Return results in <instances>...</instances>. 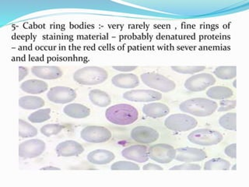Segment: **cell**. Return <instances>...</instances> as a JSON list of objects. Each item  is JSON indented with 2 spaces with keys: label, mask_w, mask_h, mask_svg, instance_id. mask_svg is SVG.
<instances>
[{
  "label": "cell",
  "mask_w": 249,
  "mask_h": 187,
  "mask_svg": "<svg viewBox=\"0 0 249 187\" xmlns=\"http://www.w3.org/2000/svg\"><path fill=\"white\" fill-rule=\"evenodd\" d=\"M63 129H64V127L60 124H47L43 126L40 131H41V134L49 137V136L58 134L59 132H62Z\"/></svg>",
  "instance_id": "33"
},
{
  "label": "cell",
  "mask_w": 249,
  "mask_h": 187,
  "mask_svg": "<svg viewBox=\"0 0 249 187\" xmlns=\"http://www.w3.org/2000/svg\"><path fill=\"white\" fill-rule=\"evenodd\" d=\"M143 170H159L162 171L163 169L162 166H159L158 164L147 163L142 167Z\"/></svg>",
  "instance_id": "38"
},
{
  "label": "cell",
  "mask_w": 249,
  "mask_h": 187,
  "mask_svg": "<svg viewBox=\"0 0 249 187\" xmlns=\"http://www.w3.org/2000/svg\"><path fill=\"white\" fill-rule=\"evenodd\" d=\"M206 96L211 100L230 99L233 97V92L226 86H212L206 91Z\"/></svg>",
  "instance_id": "23"
},
{
  "label": "cell",
  "mask_w": 249,
  "mask_h": 187,
  "mask_svg": "<svg viewBox=\"0 0 249 187\" xmlns=\"http://www.w3.org/2000/svg\"><path fill=\"white\" fill-rule=\"evenodd\" d=\"M31 73L42 80H57L63 75L60 67L56 66H35L31 68Z\"/></svg>",
  "instance_id": "17"
},
{
  "label": "cell",
  "mask_w": 249,
  "mask_h": 187,
  "mask_svg": "<svg viewBox=\"0 0 249 187\" xmlns=\"http://www.w3.org/2000/svg\"><path fill=\"white\" fill-rule=\"evenodd\" d=\"M236 82H237V80H233V88H236Z\"/></svg>",
  "instance_id": "41"
},
{
  "label": "cell",
  "mask_w": 249,
  "mask_h": 187,
  "mask_svg": "<svg viewBox=\"0 0 249 187\" xmlns=\"http://www.w3.org/2000/svg\"><path fill=\"white\" fill-rule=\"evenodd\" d=\"M51 112L50 109H37L28 116V120L32 123H45L51 119Z\"/></svg>",
  "instance_id": "30"
},
{
  "label": "cell",
  "mask_w": 249,
  "mask_h": 187,
  "mask_svg": "<svg viewBox=\"0 0 249 187\" xmlns=\"http://www.w3.org/2000/svg\"><path fill=\"white\" fill-rule=\"evenodd\" d=\"M115 158L113 152L105 149H97L88 154V161L96 166H105L111 163Z\"/></svg>",
  "instance_id": "20"
},
{
  "label": "cell",
  "mask_w": 249,
  "mask_h": 187,
  "mask_svg": "<svg viewBox=\"0 0 249 187\" xmlns=\"http://www.w3.org/2000/svg\"><path fill=\"white\" fill-rule=\"evenodd\" d=\"M122 156L132 162L144 163L149 160L148 148L144 144L131 145L122 150Z\"/></svg>",
  "instance_id": "15"
},
{
  "label": "cell",
  "mask_w": 249,
  "mask_h": 187,
  "mask_svg": "<svg viewBox=\"0 0 249 187\" xmlns=\"http://www.w3.org/2000/svg\"><path fill=\"white\" fill-rule=\"evenodd\" d=\"M231 162L228 160L221 158H215L209 160L204 164V170L206 171H212V170H222L228 171L231 169Z\"/></svg>",
  "instance_id": "26"
},
{
  "label": "cell",
  "mask_w": 249,
  "mask_h": 187,
  "mask_svg": "<svg viewBox=\"0 0 249 187\" xmlns=\"http://www.w3.org/2000/svg\"><path fill=\"white\" fill-rule=\"evenodd\" d=\"M76 92L72 88L65 86H56L47 93L48 99L54 104H70L76 99Z\"/></svg>",
  "instance_id": "11"
},
{
  "label": "cell",
  "mask_w": 249,
  "mask_h": 187,
  "mask_svg": "<svg viewBox=\"0 0 249 187\" xmlns=\"http://www.w3.org/2000/svg\"><path fill=\"white\" fill-rule=\"evenodd\" d=\"M124 100L132 102L150 103L162 99V94L155 90H130L123 95Z\"/></svg>",
  "instance_id": "12"
},
{
  "label": "cell",
  "mask_w": 249,
  "mask_h": 187,
  "mask_svg": "<svg viewBox=\"0 0 249 187\" xmlns=\"http://www.w3.org/2000/svg\"><path fill=\"white\" fill-rule=\"evenodd\" d=\"M202 167L198 164L193 163V162H184L181 165L173 166L169 168L171 171H178V170H201Z\"/></svg>",
  "instance_id": "35"
},
{
  "label": "cell",
  "mask_w": 249,
  "mask_h": 187,
  "mask_svg": "<svg viewBox=\"0 0 249 187\" xmlns=\"http://www.w3.org/2000/svg\"><path fill=\"white\" fill-rule=\"evenodd\" d=\"M164 126L173 132H187L196 128L198 126V121L186 113H177L168 115L164 120Z\"/></svg>",
  "instance_id": "5"
},
{
  "label": "cell",
  "mask_w": 249,
  "mask_h": 187,
  "mask_svg": "<svg viewBox=\"0 0 249 187\" xmlns=\"http://www.w3.org/2000/svg\"><path fill=\"white\" fill-rule=\"evenodd\" d=\"M140 79L136 74L123 73L113 76L111 83L116 88L122 89H132L140 85Z\"/></svg>",
  "instance_id": "18"
},
{
  "label": "cell",
  "mask_w": 249,
  "mask_h": 187,
  "mask_svg": "<svg viewBox=\"0 0 249 187\" xmlns=\"http://www.w3.org/2000/svg\"><path fill=\"white\" fill-rule=\"evenodd\" d=\"M112 134L108 129L101 126H88L80 132V137L86 142L101 144L107 142Z\"/></svg>",
  "instance_id": "9"
},
{
  "label": "cell",
  "mask_w": 249,
  "mask_h": 187,
  "mask_svg": "<svg viewBox=\"0 0 249 187\" xmlns=\"http://www.w3.org/2000/svg\"><path fill=\"white\" fill-rule=\"evenodd\" d=\"M188 140L198 146H215L223 141L224 136L220 132L211 129H198L189 133Z\"/></svg>",
  "instance_id": "6"
},
{
  "label": "cell",
  "mask_w": 249,
  "mask_h": 187,
  "mask_svg": "<svg viewBox=\"0 0 249 187\" xmlns=\"http://www.w3.org/2000/svg\"><path fill=\"white\" fill-rule=\"evenodd\" d=\"M144 115L153 119H159L168 115L170 109L167 105L160 102H150L144 105L142 109Z\"/></svg>",
  "instance_id": "19"
},
{
  "label": "cell",
  "mask_w": 249,
  "mask_h": 187,
  "mask_svg": "<svg viewBox=\"0 0 249 187\" xmlns=\"http://www.w3.org/2000/svg\"><path fill=\"white\" fill-rule=\"evenodd\" d=\"M113 171H122V170H140V167L132 161H119L115 162L111 166Z\"/></svg>",
  "instance_id": "32"
},
{
  "label": "cell",
  "mask_w": 249,
  "mask_h": 187,
  "mask_svg": "<svg viewBox=\"0 0 249 187\" xmlns=\"http://www.w3.org/2000/svg\"><path fill=\"white\" fill-rule=\"evenodd\" d=\"M131 138L138 144H152L159 139L160 134L155 129L146 126H139L132 129Z\"/></svg>",
  "instance_id": "13"
},
{
  "label": "cell",
  "mask_w": 249,
  "mask_h": 187,
  "mask_svg": "<svg viewBox=\"0 0 249 187\" xmlns=\"http://www.w3.org/2000/svg\"><path fill=\"white\" fill-rule=\"evenodd\" d=\"M140 79L145 85L157 92L168 93L176 89L175 81L158 73H144L140 75Z\"/></svg>",
  "instance_id": "4"
},
{
  "label": "cell",
  "mask_w": 249,
  "mask_h": 187,
  "mask_svg": "<svg viewBox=\"0 0 249 187\" xmlns=\"http://www.w3.org/2000/svg\"><path fill=\"white\" fill-rule=\"evenodd\" d=\"M46 144L45 141L39 139L25 140L19 144L18 155L23 159L37 158L45 152Z\"/></svg>",
  "instance_id": "10"
},
{
  "label": "cell",
  "mask_w": 249,
  "mask_h": 187,
  "mask_svg": "<svg viewBox=\"0 0 249 187\" xmlns=\"http://www.w3.org/2000/svg\"><path fill=\"white\" fill-rule=\"evenodd\" d=\"M55 151L59 157H76L84 153V148L76 140H69L58 144Z\"/></svg>",
  "instance_id": "16"
},
{
  "label": "cell",
  "mask_w": 249,
  "mask_h": 187,
  "mask_svg": "<svg viewBox=\"0 0 249 187\" xmlns=\"http://www.w3.org/2000/svg\"><path fill=\"white\" fill-rule=\"evenodd\" d=\"M171 70L175 72L181 74H194L202 73L206 70L205 66H171Z\"/></svg>",
  "instance_id": "31"
},
{
  "label": "cell",
  "mask_w": 249,
  "mask_h": 187,
  "mask_svg": "<svg viewBox=\"0 0 249 187\" xmlns=\"http://www.w3.org/2000/svg\"><path fill=\"white\" fill-rule=\"evenodd\" d=\"M139 112L129 104H117L107 108L105 117L108 122L119 126H128L138 120Z\"/></svg>",
  "instance_id": "1"
},
{
  "label": "cell",
  "mask_w": 249,
  "mask_h": 187,
  "mask_svg": "<svg viewBox=\"0 0 249 187\" xmlns=\"http://www.w3.org/2000/svg\"><path fill=\"white\" fill-rule=\"evenodd\" d=\"M237 101L236 100L224 99L220 100L219 108H217L218 112H226L235 109Z\"/></svg>",
  "instance_id": "34"
},
{
  "label": "cell",
  "mask_w": 249,
  "mask_h": 187,
  "mask_svg": "<svg viewBox=\"0 0 249 187\" xmlns=\"http://www.w3.org/2000/svg\"><path fill=\"white\" fill-rule=\"evenodd\" d=\"M224 154L232 158V159H235L237 158L236 156V144H229L228 146L226 147L224 149Z\"/></svg>",
  "instance_id": "36"
},
{
  "label": "cell",
  "mask_w": 249,
  "mask_h": 187,
  "mask_svg": "<svg viewBox=\"0 0 249 187\" xmlns=\"http://www.w3.org/2000/svg\"><path fill=\"white\" fill-rule=\"evenodd\" d=\"M219 124L224 130L236 131V113L228 112L219 119Z\"/></svg>",
  "instance_id": "29"
},
{
  "label": "cell",
  "mask_w": 249,
  "mask_h": 187,
  "mask_svg": "<svg viewBox=\"0 0 249 187\" xmlns=\"http://www.w3.org/2000/svg\"><path fill=\"white\" fill-rule=\"evenodd\" d=\"M216 78L209 73H198L188 78L184 87L192 92H202L216 84Z\"/></svg>",
  "instance_id": "7"
},
{
  "label": "cell",
  "mask_w": 249,
  "mask_h": 187,
  "mask_svg": "<svg viewBox=\"0 0 249 187\" xmlns=\"http://www.w3.org/2000/svg\"><path fill=\"white\" fill-rule=\"evenodd\" d=\"M18 104L19 107L25 110H36L45 106V101L38 96L27 95L20 97Z\"/></svg>",
  "instance_id": "25"
},
{
  "label": "cell",
  "mask_w": 249,
  "mask_h": 187,
  "mask_svg": "<svg viewBox=\"0 0 249 187\" xmlns=\"http://www.w3.org/2000/svg\"><path fill=\"white\" fill-rule=\"evenodd\" d=\"M207 158L205 150L198 148L184 147L176 149V156L175 159L181 162H198L204 161Z\"/></svg>",
  "instance_id": "14"
},
{
  "label": "cell",
  "mask_w": 249,
  "mask_h": 187,
  "mask_svg": "<svg viewBox=\"0 0 249 187\" xmlns=\"http://www.w3.org/2000/svg\"><path fill=\"white\" fill-rule=\"evenodd\" d=\"M41 170H59V168H58L52 167V166H51V167L42 168Z\"/></svg>",
  "instance_id": "40"
},
{
  "label": "cell",
  "mask_w": 249,
  "mask_h": 187,
  "mask_svg": "<svg viewBox=\"0 0 249 187\" xmlns=\"http://www.w3.org/2000/svg\"><path fill=\"white\" fill-rule=\"evenodd\" d=\"M89 99L93 105L98 107H107L111 103V96L107 92L99 89L91 90L89 92Z\"/></svg>",
  "instance_id": "24"
},
{
  "label": "cell",
  "mask_w": 249,
  "mask_h": 187,
  "mask_svg": "<svg viewBox=\"0 0 249 187\" xmlns=\"http://www.w3.org/2000/svg\"><path fill=\"white\" fill-rule=\"evenodd\" d=\"M72 77L77 84L81 85H98L107 80L108 73L100 66H85L76 70Z\"/></svg>",
  "instance_id": "3"
},
{
  "label": "cell",
  "mask_w": 249,
  "mask_h": 187,
  "mask_svg": "<svg viewBox=\"0 0 249 187\" xmlns=\"http://www.w3.org/2000/svg\"><path fill=\"white\" fill-rule=\"evenodd\" d=\"M213 74L220 80H232L237 76V68L235 66H217L214 70Z\"/></svg>",
  "instance_id": "27"
},
{
  "label": "cell",
  "mask_w": 249,
  "mask_h": 187,
  "mask_svg": "<svg viewBox=\"0 0 249 187\" xmlns=\"http://www.w3.org/2000/svg\"><path fill=\"white\" fill-rule=\"evenodd\" d=\"M19 78L18 80L19 81H22V80L28 75V69L25 66H19Z\"/></svg>",
  "instance_id": "39"
},
{
  "label": "cell",
  "mask_w": 249,
  "mask_h": 187,
  "mask_svg": "<svg viewBox=\"0 0 249 187\" xmlns=\"http://www.w3.org/2000/svg\"><path fill=\"white\" fill-rule=\"evenodd\" d=\"M63 112L72 119H84L90 115V109L80 103H70L65 106Z\"/></svg>",
  "instance_id": "21"
},
{
  "label": "cell",
  "mask_w": 249,
  "mask_h": 187,
  "mask_svg": "<svg viewBox=\"0 0 249 187\" xmlns=\"http://www.w3.org/2000/svg\"><path fill=\"white\" fill-rule=\"evenodd\" d=\"M37 128L34 127L31 123H27L23 119H19L18 121V134L21 138H29L37 136Z\"/></svg>",
  "instance_id": "28"
},
{
  "label": "cell",
  "mask_w": 249,
  "mask_h": 187,
  "mask_svg": "<svg viewBox=\"0 0 249 187\" xmlns=\"http://www.w3.org/2000/svg\"><path fill=\"white\" fill-rule=\"evenodd\" d=\"M149 158L159 164L171 163L175 160L176 149L167 144H157L148 148Z\"/></svg>",
  "instance_id": "8"
},
{
  "label": "cell",
  "mask_w": 249,
  "mask_h": 187,
  "mask_svg": "<svg viewBox=\"0 0 249 187\" xmlns=\"http://www.w3.org/2000/svg\"><path fill=\"white\" fill-rule=\"evenodd\" d=\"M20 89L25 93L39 94H42L48 91L49 85L44 80L31 79V80L23 81L20 84Z\"/></svg>",
  "instance_id": "22"
},
{
  "label": "cell",
  "mask_w": 249,
  "mask_h": 187,
  "mask_svg": "<svg viewBox=\"0 0 249 187\" xmlns=\"http://www.w3.org/2000/svg\"><path fill=\"white\" fill-rule=\"evenodd\" d=\"M232 169L235 170L236 169V166H233V168H232Z\"/></svg>",
  "instance_id": "42"
},
{
  "label": "cell",
  "mask_w": 249,
  "mask_h": 187,
  "mask_svg": "<svg viewBox=\"0 0 249 187\" xmlns=\"http://www.w3.org/2000/svg\"><path fill=\"white\" fill-rule=\"evenodd\" d=\"M113 69L119 72L123 73H131L137 69V66H114Z\"/></svg>",
  "instance_id": "37"
},
{
  "label": "cell",
  "mask_w": 249,
  "mask_h": 187,
  "mask_svg": "<svg viewBox=\"0 0 249 187\" xmlns=\"http://www.w3.org/2000/svg\"><path fill=\"white\" fill-rule=\"evenodd\" d=\"M217 108L216 101L205 97H193L185 100L179 105V109L182 112L196 117L210 116Z\"/></svg>",
  "instance_id": "2"
}]
</instances>
